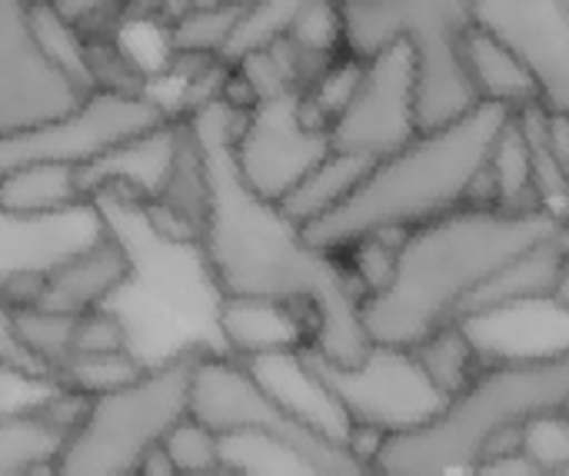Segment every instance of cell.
Instances as JSON below:
<instances>
[{
	"label": "cell",
	"instance_id": "20",
	"mask_svg": "<svg viewBox=\"0 0 569 476\" xmlns=\"http://www.w3.org/2000/svg\"><path fill=\"white\" fill-rule=\"evenodd\" d=\"M93 204L80 187V170L70 163H23L0 173V210L13 217H57Z\"/></svg>",
	"mask_w": 569,
	"mask_h": 476
},
{
	"label": "cell",
	"instance_id": "19",
	"mask_svg": "<svg viewBox=\"0 0 569 476\" xmlns=\"http://www.w3.org/2000/svg\"><path fill=\"white\" fill-rule=\"evenodd\" d=\"M460 60H463V73H467L477 100L500 103L507 110L540 103L537 83H533L530 70L523 67V60L500 37H493L490 30L473 23L463 33Z\"/></svg>",
	"mask_w": 569,
	"mask_h": 476
},
{
	"label": "cell",
	"instance_id": "7",
	"mask_svg": "<svg viewBox=\"0 0 569 476\" xmlns=\"http://www.w3.org/2000/svg\"><path fill=\"white\" fill-rule=\"evenodd\" d=\"M190 417H197L220 437L250 434L283 444L327 476H373L350 454L347 444L327 437L323 430L287 410L257 380V374L230 354L207 350L197 364L190 384Z\"/></svg>",
	"mask_w": 569,
	"mask_h": 476
},
{
	"label": "cell",
	"instance_id": "14",
	"mask_svg": "<svg viewBox=\"0 0 569 476\" xmlns=\"http://www.w3.org/2000/svg\"><path fill=\"white\" fill-rule=\"evenodd\" d=\"M130 280H133V254L127 250V244L117 237L113 224L107 220L103 230L87 247H80L77 254L63 257L53 270H47L43 287L33 304L53 314L80 317V314L107 307L110 297L120 294Z\"/></svg>",
	"mask_w": 569,
	"mask_h": 476
},
{
	"label": "cell",
	"instance_id": "27",
	"mask_svg": "<svg viewBox=\"0 0 569 476\" xmlns=\"http://www.w3.org/2000/svg\"><path fill=\"white\" fill-rule=\"evenodd\" d=\"M147 364H140L130 350H117V354H73L60 370H57V384L63 390H73L80 397H100L110 390L127 387L130 380H137L143 374Z\"/></svg>",
	"mask_w": 569,
	"mask_h": 476
},
{
	"label": "cell",
	"instance_id": "3",
	"mask_svg": "<svg viewBox=\"0 0 569 476\" xmlns=\"http://www.w3.org/2000/svg\"><path fill=\"white\" fill-rule=\"evenodd\" d=\"M513 110L477 103L467 113L417 130L403 147L370 163L363 180L303 234L327 254H343L373 234H407L477 200L490 150Z\"/></svg>",
	"mask_w": 569,
	"mask_h": 476
},
{
	"label": "cell",
	"instance_id": "2",
	"mask_svg": "<svg viewBox=\"0 0 569 476\" xmlns=\"http://www.w3.org/2000/svg\"><path fill=\"white\" fill-rule=\"evenodd\" d=\"M567 220L533 207L510 210L470 200L400 237L383 287L360 300L370 344L413 347L430 330L460 320L470 297L517 254L557 234Z\"/></svg>",
	"mask_w": 569,
	"mask_h": 476
},
{
	"label": "cell",
	"instance_id": "9",
	"mask_svg": "<svg viewBox=\"0 0 569 476\" xmlns=\"http://www.w3.org/2000/svg\"><path fill=\"white\" fill-rule=\"evenodd\" d=\"M180 117L150 93L87 90L70 110L23 130L0 133V173L23 163H70L83 167L117 143L157 130Z\"/></svg>",
	"mask_w": 569,
	"mask_h": 476
},
{
	"label": "cell",
	"instance_id": "42",
	"mask_svg": "<svg viewBox=\"0 0 569 476\" xmlns=\"http://www.w3.org/2000/svg\"><path fill=\"white\" fill-rule=\"evenodd\" d=\"M567 417H569V410H567Z\"/></svg>",
	"mask_w": 569,
	"mask_h": 476
},
{
	"label": "cell",
	"instance_id": "26",
	"mask_svg": "<svg viewBox=\"0 0 569 476\" xmlns=\"http://www.w3.org/2000/svg\"><path fill=\"white\" fill-rule=\"evenodd\" d=\"M63 434L40 414L0 417V476H23L27 467L57 457Z\"/></svg>",
	"mask_w": 569,
	"mask_h": 476
},
{
	"label": "cell",
	"instance_id": "11",
	"mask_svg": "<svg viewBox=\"0 0 569 476\" xmlns=\"http://www.w3.org/2000/svg\"><path fill=\"white\" fill-rule=\"evenodd\" d=\"M230 150L243 184L280 204L330 153V133L300 93H287L250 103L237 120Z\"/></svg>",
	"mask_w": 569,
	"mask_h": 476
},
{
	"label": "cell",
	"instance_id": "13",
	"mask_svg": "<svg viewBox=\"0 0 569 476\" xmlns=\"http://www.w3.org/2000/svg\"><path fill=\"white\" fill-rule=\"evenodd\" d=\"M473 23L500 37L530 70L540 103L569 117L567 0H470Z\"/></svg>",
	"mask_w": 569,
	"mask_h": 476
},
{
	"label": "cell",
	"instance_id": "32",
	"mask_svg": "<svg viewBox=\"0 0 569 476\" xmlns=\"http://www.w3.org/2000/svg\"><path fill=\"white\" fill-rule=\"evenodd\" d=\"M520 450L523 457L537 467V474H553L569 467V417L560 414H543L530 420L520 430Z\"/></svg>",
	"mask_w": 569,
	"mask_h": 476
},
{
	"label": "cell",
	"instance_id": "33",
	"mask_svg": "<svg viewBox=\"0 0 569 476\" xmlns=\"http://www.w3.org/2000/svg\"><path fill=\"white\" fill-rule=\"evenodd\" d=\"M117 350H130V330L113 310L100 307L73 320L70 357L73 354H117Z\"/></svg>",
	"mask_w": 569,
	"mask_h": 476
},
{
	"label": "cell",
	"instance_id": "15",
	"mask_svg": "<svg viewBox=\"0 0 569 476\" xmlns=\"http://www.w3.org/2000/svg\"><path fill=\"white\" fill-rule=\"evenodd\" d=\"M177 140H180V117H173L157 130L130 137L113 150L100 153L97 160L77 167L87 200H120L130 207L153 204L170 177Z\"/></svg>",
	"mask_w": 569,
	"mask_h": 476
},
{
	"label": "cell",
	"instance_id": "30",
	"mask_svg": "<svg viewBox=\"0 0 569 476\" xmlns=\"http://www.w3.org/2000/svg\"><path fill=\"white\" fill-rule=\"evenodd\" d=\"M317 3H327V0H250L237 30H233L230 47H227V63L250 47H260L273 37H283L290 30V23Z\"/></svg>",
	"mask_w": 569,
	"mask_h": 476
},
{
	"label": "cell",
	"instance_id": "37",
	"mask_svg": "<svg viewBox=\"0 0 569 476\" xmlns=\"http://www.w3.org/2000/svg\"><path fill=\"white\" fill-rule=\"evenodd\" d=\"M550 304H553L563 317H569V254L563 257V264H560V274H557V284H553Z\"/></svg>",
	"mask_w": 569,
	"mask_h": 476
},
{
	"label": "cell",
	"instance_id": "28",
	"mask_svg": "<svg viewBox=\"0 0 569 476\" xmlns=\"http://www.w3.org/2000/svg\"><path fill=\"white\" fill-rule=\"evenodd\" d=\"M13 314V327L23 340V347L53 374L57 380V370L70 360V340H73V320L77 317H67V314H53V310H43L37 304H27V307H10Z\"/></svg>",
	"mask_w": 569,
	"mask_h": 476
},
{
	"label": "cell",
	"instance_id": "31",
	"mask_svg": "<svg viewBox=\"0 0 569 476\" xmlns=\"http://www.w3.org/2000/svg\"><path fill=\"white\" fill-rule=\"evenodd\" d=\"M160 447L167 450V457L173 460V467L183 476H203L223 467L220 434H213L207 424H200L190 414L170 427V434L163 437Z\"/></svg>",
	"mask_w": 569,
	"mask_h": 476
},
{
	"label": "cell",
	"instance_id": "17",
	"mask_svg": "<svg viewBox=\"0 0 569 476\" xmlns=\"http://www.w3.org/2000/svg\"><path fill=\"white\" fill-rule=\"evenodd\" d=\"M217 334L227 354L237 360H257L270 354H290L310 347L313 324L303 310L260 297H220Z\"/></svg>",
	"mask_w": 569,
	"mask_h": 476
},
{
	"label": "cell",
	"instance_id": "35",
	"mask_svg": "<svg viewBox=\"0 0 569 476\" xmlns=\"http://www.w3.org/2000/svg\"><path fill=\"white\" fill-rule=\"evenodd\" d=\"M50 3L77 30H100L107 27V20H117L137 0H50Z\"/></svg>",
	"mask_w": 569,
	"mask_h": 476
},
{
	"label": "cell",
	"instance_id": "1",
	"mask_svg": "<svg viewBox=\"0 0 569 476\" xmlns=\"http://www.w3.org/2000/svg\"><path fill=\"white\" fill-rule=\"evenodd\" d=\"M240 107L207 100L183 113L203 147L210 207L197 244L220 297H260L303 310L313 324L310 350L357 364L370 337L360 324V287L343 257L313 247L280 204L253 194L233 163Z\"/></svg>",
	"mask_w": 569,
	"mask_h": 476
},
{
	"label": "cell",
	"instance_id": "5",
	"mask_svg": "<svg viewBox=\"0 0 569 476\" xmlns=\"http://www.w3.org/2000/svg\"><path fill=\"white\" fill-rule=\"evenodd\" d=\"M210 347L190 344L143 367L120 390L87 400L83 417L63 434L53 457L57 476H133L140 460L163 444L170 427L190 414L193 370Z\"/></svg>",
	"mask_w": 569,
	"mask_h": 476
},
{
	"label": "cell",
	"instance_id": "21",
	"mask_svg": "<svg viewBox=\"0 0 569 476\" xmlns=\"http://www.w3.org/2000/svg\"><path fill=\"white\" fill-rule=\"evenodd\" d=\"M370 163H373L370 157L330 147V153L280 200V210L300 227L320 220L323 214H330L337 204H343L350 197V190L363 180Z\"/></svg>",
	"mask_w": 569,
	"mask_h": 476
},
{
	"label": "cell",
	"instance_id": "16",
	"mask_svg": "<svg viewBox=\"0 0 569 476\" xmlns=\"http://www.w3.org/2000/svg\"><path fill=\"white\" fill-rule=\"evenodd\" d=\"M97 204L73 207L57 217H13L0 210V290L23 274H47L63 257L87 247L103 230Z\"/></svg>",
	"mask_w": 569,
	"mask_h": 476
},
{
	"label": "cell",
	"instance_id": "41",
	"mask_svg": "<svg viewBox=\"0 0 569 476\" xmlns=\"http://www.w3.org/2000/svg\"><path fill=\"white\" fill-rule=\"evenodd\" d=\"M567 167H569V157H567Z\"/></svg>",
	"mask_w": 569,
	"mask_h": 476
},
{
	"label": "cell",
	"instance_id": "40",
	"mask_svg": "<svg viewBox=\"0 0 569 476\" xmlns=\"http://www.w3.org/2000/svg\"><path fill=\"white\" fill-rule=\"evenodd\" d=\"M537 476H569V467L567 470H553V474H537Z\"/></svg>",
	"mask_w": 569,
	"mask_h": 476
},
{
	"label": "cell",
	"instance_id": "18",
	"mask_svg": "<svg viewBox=\"0 0 569 476\" xmlns=\"http://www.w3.org/2000/svg\"><path fill=\"white\" fill-rule=\"evenodd\" d=\"M207 207H210V180H207V160L203 147L190 127V120L180 113V140H177V157L170 167V177L160 190V197L140 214L153 224L157 237L170 244H200L203 224H207Z\"/></svg>",
	"mask_w": 569,
	"mask_h": 476
},
{
	"label": "cell",
	"instance_id": "24",
	"mask_svg": "<svg viewBox=\"0 0 569 476\" xmlns=\"http://www.w3.org/2000/svg\"><path fill=\"white\" fill-rule=\"evenodd\" d=\"M410 350L417 354L423 374L430 377V384L443 397L460 394L477 377V370L487 364L477 340H473V334H470V327L463 320H450V324L430 330Z\"/></svg>",
	"mask_w": 569,
	"mask_h": 476
},
{
	"label": "cell",
	"instance_id": "6",
	"mask_svg": "<svg viewBox=\"0 0 569 476\" xmlns=\"http://www.w3.org/2000/svg\"><path fill=\"white\" fill-rule=\"evenodd\" d=\"M337 13L347 57L367 60L390 43L413 47L420 130L480 103L460 60L463 33L473 27L470 0H337Z\"/></svg>",
	"mask_w": 569,
	"mask_h": 476
},
{
	"label": "cell",
	"instance_id": "43",
	"mask_svg": "<svg viewBox=\"0 0 569 476\" xmlns=\"http://www.w3.org/2000/svg\"><path fill=\"white\" fill-rule=\"evenodd\" d=\"M567 3H569V0H567Z\"/></svg>",
	"mask_w": 569,
	"mask_h": 476
},
{
	"label": "cell",
	"instance_id": "36",
	"mask_svg": "<svg viewBox=\"0 0 569 476\" xmlns=\"http://www.w3.org/2000/svg\"><path fill=\"white\" fill-rule=\"evenodd\" d=\"M133 476H183V474L173 467V460L167 457V450H163V447H153V450L140 460V467H137V474Z\"/></svg>",
	"mask_w": 569,
	"mask_h": 476
},
{
	"label": "cell",
	"instance_id": "10",
	"mask_svg": "<svg viewBox=\"0 0 569 476\" xmlns=\"http://www.w3.org/2000/svg\"><path fill=\"white\" fill-rule=\"evenodd\" d=\"M417 130V57L413 47L390 43L360 60L357 80L327 127L330 147L380 160L403 147Z\"/></svg>",
	"mask_w": 569,
	"mask_h": 476
},
{
	"label": "cell",
	"instance_id": "34",
	"mask_svg": "<svg viewBox=\"0 0 569 476\" xmlns=\"http://www.w3.org/2000/svg\"><path fill=\"white\" fill-rule=\"evenodd\" d=\"M0 367L7 370H20L27 377H43V380H53V374L23 347L17 327H13V314H10V304L0 297Z\"/></svg>",
	"mask_w": 569,
	"mask_h": 476
},
{
	"label": "cell",
	"instance_id": "22",
	"mask_svg": "<svg viewBox=\"0 0 569 476\" xmlns=\"http://www.w3.org/2000/svg\"><path fill=\"white\" fill-rule=\"evenodd\" d=\"M477 200H487V204H497V207H510V210H533V207H540L537 184H533L530 150H527L523 130H520L513 113L503 123V130H500V137H497V143L490 150L487 173H483Z\"/></svg>",
	"mask_w": 569,
	"mask_h": 476
},
{
	"label": "cell",
	"instance_id": "39",
	"mask_svg": "<svg viewBox=\"0 0 569 476\" xmlns=\"http://www.w3.org/2000/svg\"><path fill=\"white\" fill-rule=\"evenodd\" d=\"M203 476H243L240 470H233V467H220V470H213V474H203Z\"/></svg>",
	"mask_w": 569,
	"mask_h": 476
},
{
	"label": "cell",
	"instance_id": "8",
	"mask_svg": "<svg viewBox=\"0 0 569 476\" xmlns=\"http://www.w3.org/2000/svg\"><path fill=\"white\" fill-rule=\"evenodd\" d=\"M300 354L350 424V430H370L377 437L403 434L430 420L447 400L430 384L410 347L370 344L357 364L327 360L310 347H303Z\"/></svg>",
	"mask_w": 569,
	"mask_h": 476
},
{
	"label": "cell",
	"instance_id": "23",
	"mask_svg": "<svg viewBox=\"0 0 569 476\" xmlns=\"http://www.w3.org/2000/svg\"><path fill=\"white\" fill-rule=\"evenodd\" d=\"M243 17L240 3L230 0H193L177 17L167 20L170 57H203L227 60V47Z\"/></svg>",
	"mask_w": 569,
	"mask_h": 476
},
{
	"label": "cell",
	"instance_id": "29",
	"mask_svg": "<svg viewBox=\"0 0 569 476\" xmlns=\"http://www.w3.org/2000/svg\"><path fill=\"white\" fill-rule=\"evenodd\" d=\"M220 444H223V467H233L243 476H327L290 447L273 444L267 437L233 434V437H220Z\"/></svg>",
	"mask_w": 569,
	"mask_h": 476
},
{
	"label": "cell",
	"instance_id": "38",
	"mask_svg": "<svg viewBox=\"0 0 569 476\" xmlns=\"http://www.w3.org/2000/svg\"><path fill=\"white\" fill-rule=\"evenodd\" d=\"M23 476H57V467H53V457L50 460H40V464H33V467H27Z\"/></svg>",
	"mask_w": 569,
	"mask_h": 476
},
{
	"label": "cell",
	"instance_id": "25",
	"mask_svg": "<svg viewBox=\"0 0 569 476\" xmlns=\"http://www.w3.org/2000/svg\"><path fill=\"white\" fill-rule=\"evenodd\" d=\"M513 117H517L523 140H527V150H530L540 207H547L550 214L569 220V167L560 153L557 137H553L550 110L543 103H530V107L513 110Z\"/></svg>",
	"mask_w": 569,
	"mask_h": 476
},
{
	"label": "cell",
	"instance_id": "12",
	"mask_svg": "<svg viewBox=\"0 0 569 476\" xmlns=\"http://www.w3.org/2000/svg\"><path fill=\"white\" fill-rule=\"evenodd\" d=\"M37 3L0 0V133L50 120L87 93L47 57L33 30Z\"/></svg>",
	"mask_w": 569,
	"mask_h": 476
},
{
	"label": "cell",
	"instance_id": "4",
	"mask_svg": "<svg viewBox=\"0 0 569 476\" xmlns=\"http://www.w3.org/2000/svg\"><path fill=\"white\" fill-rule=\"evenodd\" d=\"M569 410V347L487 360L440 410L403 434L380 437L373 476H470L483 460L520 450V430Z\"/></svg>",
	"mask_w": 569,
	"mask_h": 476
}]
</instances>
